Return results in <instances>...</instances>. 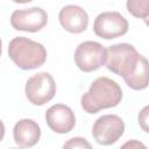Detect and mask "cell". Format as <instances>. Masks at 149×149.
Wrapping results in <instances>:
<instances>
[{
    "label": "cell",
    "instance_id": "obj_1",
    "mask_svg": "<svg viewBox=\"0 0 149 149\" xmlns=\"http://www.w3.org/2000/svg\"><path fill=\"white\" fill-rule=\"evenodd\" d=\"M121 99L122 90L120 85L108 77H99L93 80L88 91L81 95L80 104L86 113L94 114L101 109L118 106Z\"/></svg>",
    "mask_w": 149,
    "mask_h": 149
},
{
    "label": "cell",
    "instance_id": "obj_2",
    "mask_svg": "<svg viewBox=\"0 0 149 149\" xmlns=\"http://www.w3.org/2000/svg\"><path fill=\"white\" fill-rule=\"evenodd\" d=\"M10 59L22 70H33L42 66L47 59L43 44L24 36L14 37L8 44Z\"/></svg>",
    "mask_w": 149,
    "mask_h": 149
},
{
    "label": "cell",
    "instance_id": "obj_3",
    "mask_svg": "<svg viewBox=\"0 0 149 149\" xmlns=\"http://www.w3.org/2000/svg\"><path fill=\"white\" fill-rule=\"evenodd\" d=\"M142 55L129 43H116L106 49V66L113 73L128 80L137 70Z\"/></svg>",
    "mask_w": 149,
    "mask_h": 149
},
{
    "label": "cell",
    "instance_id": "obj_4",
    "mask_svg": "<svg viewBox=\"0 0 149 149\" xmlns=\"http://www.w3.org/2000/svg\"><path fill=\"white\" fill-rule=\"evenodd\" d=\"M24 92L29 102L35 106H42L54 98L56 83L50 73L38 72L27 80Z\"/></svg>",
    "mask_w": 149,
    "mask_h": 149
},
{
    "label": "cell",
    "instance_id": "obj_5",
    "mask_svg": "<svg viewBox=\"0 0 149 149\" xmlns=\"http://www.w3.org/2000/svg\"><path fill=\"white\" fill-rule=\"evenodd\" d=\"M74 62L84 72L95 71L106 63V48L95 41L81 42L74 51Z\"/></svg>",
    "mask_w": 149,
    "mask_h": 149
},
{
    "label": "cell",
    "instance_id": "obj_6",
    "mask_svg": "<svg viewBox=\"0 0 149 149\" xmlns=\"http://www.w3.org/2000/svg\"><path fill=\"white\" fill-rule=\"evenodd\" d=\"M129 23L127 19L119 12H102L93 23L94 34L101 38L111 40L125 35L128 31Z\"/></svg>",
    "mask_w": 149,
    "mask_h": 149
},
{
    "label": "cell",
    "instance_id": "obj_7",
    "mask_svg": "<svg viewBox=\"0 0 149 149\" xmlns=\"http://www.w3.org/2000/svg\"><path fill=\"white\" fill-rule=\"evenodd\" d=\"M125 132V122L115 114H106L98 118L92 127V135L97 143L111 146L115 143Z\"/></svg>",
    "mask_w": 149,
    "mask_h": 149
},
{
    "label": "cell",
    "instance_id": "obj_8",
    "mask_svg": "<svg viewBox=\"0 0 149 149\" xmlns=\"http://www.w3.org/2000/svg\"><path fill=\"white\" fill-rule=\"evenodd\" d=\"M48 22V14L41 7L16 9L10 16V24L15 30L36 33Z\"/></svg>",
    "mask_w": 149,
    "mask_h": 149
},
{
    "label": "cell",
    "instance_id": "obj_9",
    "mask_svg": "<svg viewBox=\"0 0 149 149\" xmlns=\"http://www.w3.org/2000/svg\"><path fill=\"white\" fill-rule=\"evenodd\" d=\"M45 121L52 132L66 134L73 129L76 125V116L69 106L64 104H56L47 109Z\"/></svg>",
    "mask_w": 149,
    "mask_h": 149
},
{
    "label": "cell",
    "instance_id": "obj_10",
    "mask_svg": "<svg viewBox=\"0 0 149 149\" xmlns=\"http://www.w3.org/2000/svg\"><path fill=\"white\" fill-rule=\"evenodd\" d=\"M58 20L62 27L72 34L83 33L88 26V15L86 10L77 5L64 6L59 10Z\"/></svg>",
    "mask_w": 149,
    "mask_h": 149
},
{
    "label": "cell",
    "instance_id": "obj_11",
    "mask_svg": "<svg viewBox=\"0 0 149 149\" xmlns=\"http://www.w3.org/2000/svg\"><path fill=\"white\" fill-rule=\"evenodd\" d=\"M13 136L19 147L30 148L40 141L41 128L38 123L31 119H21L14 126Z\"/></svg>",
    "mask_w": 149,
    "mask_h": 149
},
{
    "label": "cell",
    "instance_id": "obj_12",
    "mask_svg": "<svg viewBox=\"0 0 149 149\" xmlns=\"http://www.w3.org/2000/svg\"><path fill=\"white\" fill-rule=\"evenodd\" d=\"M126 84L136 91L144 90L148 86V61L144 56H142L137 70L128 80H126Z\"/></svg>",
    "mask_w": 149,
    "mask_h": 149
},
{
    "label": "cell",
    "instance_id": "obj_13",
    "mask_svg": "<svg viewBox=\"0 0 149 149\" xmlns=\"http://www.w3.org/2000/svg\"><path fill=\"white\" fill-rule=\"evenodd\" d=\"M126 6L132 15L147 21L149 15V0H128Z\"/></svg>",
    "mask_w": 149,
    "mask_h": 149
},
{
    "label": "cell",
    "instance_id": "obj_14",
    "mask_svg": "<svg viewBox=\"0 0 149 149\" xmlns=\"http://www.w3.org/2000/svg\"><path fill=\"white\" fill-rule=\"evenodd\" d=\"M62 149H93V147L91 146V143L80 136H74L72 139H69Z\"/></svg>",
    "mask_w": 149,
    "mask_h": 149
},
{
    "label": "cell",
    "instance_id": "obj_15",
    "mask_svg": "<svg viewBox=\"0 0 149 149\" xmlns=\"http://www.w3.org/2000/svg\"><path fill=\"white\" fill-rule=\"evenodd\" d=\"M120 149H148L141 141H137V140H129L127 142H125Z\"/></svg>",
    "mask_w": 149,
    "mask_h": 149
},
{
    "label": "cell",
    "instance_id": "obj_16",
    "mask_svg": "<svg viewBox=\"0 0 149 149\" xmlns=\"http://www.w3.org/2000/svg\"><path fill=\"white\" fill-rule=\"evenodd\" d=\"M148 109H149V107L148 106H146L142 111H141V113H140V115H139V123L141 125V127L143 128V130L144 132H149L148 130V127H147V120H148Z\"/></svg>",
    "mask_w": 149,
    "mask_h": 149
},
{
    "label": "cell",
    "instance_id": "obj_17",
    "mask_svg": "<svg viewBox=\"0 0 149 149\" xmlns=\"http://www.w3.org/2000/svg\"><path fill=\"white\" fill-rule=\"evenodd\" d=\"M3 136H5V125H3V122L0 120V141H2Z\"/></svg>",
    "mask_w": 149,
    "mask_h": 149
},
{
    "label": "cell",
    "instance_id": "obj_18",
    "mask_svg": "<svg viewBox=\"0 0 149 149\" xmlns=\"http://www.w3.org/2000/svg\"><path fill=\"white\" fill-rule=\"evenodd\" d=\"M1 51H2V48H1V40H0V56H1Z\"/></svg>",
    "mask_w": 149,
    "mask_h": 149
},
{
    "label": "cell",
    "instance_id": "obj_19",
    "mask_svg": "<svg viewBox=\"0 0 149 149\" xmlns=\"http://www.w3.org/2000/svg\"><path fill=\"white\" fill-rule=\"evenodd\" d=\"M10 149H19V148H10Z\"/></svg>",
    "mask_w": 149,
    "mask_h": 149
}]
</instances>
